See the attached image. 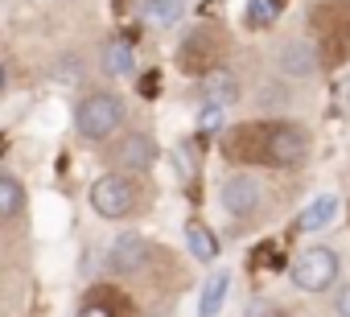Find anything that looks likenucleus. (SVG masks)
<instances>
[{"label":"nucleus","instance_id":"7ed1b4c3","mask_svg":"<svg viewBox=\"0 0 350 317\" xmlns=\"http://www.w3.org/2000/svg\"><path fill=\"white\" fill-rule=\"evenodd\" d=\"M264 152H260V161L264 165H276V169H297L305 156H309V140L301 128L293 124H276V128H264Z\"/></svg>","mask_w":350,"mask_h":317},{"label":"nucleus","instance_id":"6e6552de","mask_svg":"<svg viewBox=\"0 0 350 317\" xmlns=\"http://www.w3.org/2000/svg\"><path fill=\"white\" fill-rule=\"evenodd\" d=\"M313 66H317V54H313L309 42H288V46L280 50V70H284L288 79H309Z\"/></svg>","mask_w":350,"mask_h":317},{"label":"nucleus","instance_id":"423d86ee","mask_svg":"<svg viewBox=\"0 0 350 317\" xmlns=\"http://www.w3.org/2000/svg\"><path fill=\"white\" fill-rule=\"evenodd\" d=\"M219 194H223V206H227L235 219H252L256 206H260V182H256L252 174H231Z\"/></svg>","mask_w":350,"mask_h":317},{"label":"nucleus","instance_id":"f03ea898","mask_svg":"<svg viewBox=\"0 0 350 317\" xmlns=\"http://www.w3.org/2000/svg\"><path fill=\"white\" fill-rule=\"evenodd\" d=\"M293 284L301 292H325L334 280H338V256L329 247H305L297 260H293Z\"/></svg>","mask_w":350,"mask_h":317},{"label":"nucleus","instance_id":"1a4fd4ad","mask_svg":"<svg viewBox=\"0 0 350 317\" xmlns=\"http://www.w3.org/2000/svg\"><path fill=\"white\" fill-rule=\"evenodd\" d=\"M132 70H136V50H132V42H124V38L107 42V50H103V74H107V79H124V74H132Z\"/></svg>","mask_w":350,"mask_h":317},{"label":"nucleus","instance_id":"f3484780","mask_svg":"<svg viewBox=\"0 0 350 317\" xmlns=\"http://www.w3.org/2000/svg\"><path fill=\"white\" fill-rule=\"evenodd\" d=\"M243 317H284L272 301H247V309H243Z\"/></svg>","mask_w":350,"mask_h":317},{"label":"nucleus","instance_id":"20e7f679","mask_svg":"<svg viewBox=\"0 0 350 317\" xmlns=\"http://www.w3.org/2000/svg\"><path fill=\"white\" fill-rule=\"evenodd\" d=\"M91 206L99 219H128L136 210V186L120 174H107L91 186Z\"/></svg>","mask_w":350,"mask_h":317},{"label":"nucleus","instance_id":"412c9836","mask_svg":"<svg viewBox=\"0 0 350 317\" xmlns=\"http://www.w3.org/2000/svg\"><path fill=\"white\" fill-rule=\"evenodd\" d=\"M5 83H9V74H5V66H0V95H5Z\"/></svg>","mask_w":350,"mask_h":317},{"label":"nucleus","instance_id":"a211bd4d","mask_svg":"<svg viewBox=\"0 0 350 317\" xmlns=\"http://www.w3.org/2000/svg\"><path fill=\"white\" fill-rule=\"evenodd\" d=\"M198 124H202V132L219 128V124H223V107H219V103H206V107H202V120H198Z\"/></svg>","mask_w":350,"mask_h":317},{"label":"nucleus","instance_id":"f8f14e48","mask_svg":"<svg viewBox=\"0 0 350 317\" xmlns=\"http://www.w3.org/2000/svg\"><path fill=\"white\" fill-rule=\"evenodd\" d=\"M202 95H206V103H219V107H227V103H235V95H239V87H235V79H231V70H206V83H202Z\"/></svg>","mask_w":350,"mask_h":317},{"label":"nucleus","instance_id":"4be33fe9","mask_svg":"<svg viewBox=\"0 0 350 317\" xmlns=\"http://www.w3.org/2000/svg\"><path fill=\"white\" fill-rule=\"evenodd\" d=\"M346 107H350V91H346Z\"/></svg>","mask_w":350,"mask_h":317},{"label":"nucleus","instance_id":"f257e3e1","mask_svg":"<svg viewBox=\"0 0 350 317\" xmlns=\"http://www.w3.org/2000/svg\"><path fill=\"white\" fill-rule=\"evenodd\" d=\"M120 124H124V103L111 91H91L75 107V128L83 140H107Z\"/></svg>","mask_w":350,"mask_h":317},{"label":"nucleus","instance_id":"9d476101","mask_svg":"<svg viewBox=\"0 0 350 317\" xmlns=\"http://www.w3.org/2000/svg\"><path fill=\"white\" fill-rule=\"evenodd\" d=\"M334 215H338V198H334V194H321V198H313V202L301 210L297 227L313 235V231H325V227L334 223Z\"/></svg>","mask_w":350,"mask_h":317},{"label":"nucleus","instance_id":"6ab92c4d","mask_svg":"<svg viewBox=\"0 0 350 317\" xmlns=\"http://www.w3.org/2000/svg\"><path fill=\"white\" fill-rule=\"evenodd\" d=\"M79 317H116V313H111L107 305H83V309H79Z\"/></svg>","mask_w":350,"mask_h":317},{"label":"nucleus","instance_id":"39448f33","mask_svg":"<svg viewBox=\"0 0 350 317\" xmlns=\"http://www.w3.org/2000/svg\"><path fill=\"white\" fill-rule=\"evenodd\" d=\"M148 239L144 235H120V239H111V247H107V268L111 272H124V276H136V272H144V264H148Z\"/></svg>","mask_w":350,"mask_h":317},{"label":"nucleus","instance_id":"2eb2a0df","mask_svg":"<svg viewBox=\"0 0 350 317\" xmlns=\"http://www.w3.org/2000/svg\"><path fill=\"white\" fill-rule=\"evenodd\" d=\"M21 206H25V190H21V182H13L9 174H0V223L13 219V215H21Z\"/></svg>","mask_w":350,"mask_h":317},{"label":"nucleus","instance_id":"aec40b11","mask_svg":"<svg viewBox=\"0 0 350 317\" xmlns=\"http://www.w3.org/2000/svg\"><path fill=\"white\" fill-rule=\"evenodd\" d=\"M338 317H350V288L338 292Z\"/></svg>","mask_w":350,"mask_h":317},{"label":"nucleus","instance_id":"dca6fc26","mask_svg":"<svg viewBox=\"0 0 350 317\" xmlns=\"http://www.w3.org/2000/svg\"><path fill=\"white\" fill-rule=\"evenodd\" d=\"M276 0H252V5H247V25L252 29H264V25H272L276 21Z\"/></svg>","mask_w":350,"mask_h":317},{"label":"nucleus","instance_id":"4468645a","mask_svg":"<svg viewBox=\"0 0 350 317\" xmlns=\"http://www.w3.org/2000/svg\"><path fill=\"white\" fill-rule=\"evenodd\" d=\"M182 13H186V0H144V21L157 25V29L173 25Z\"/></svg>","mask_w":350,"mask_h":317},{"label":"nucleus","instance_id":"0eeeda50","mask_svg":"<svg viewBox=\"0 0 350 317\" xmlns=\"http://www.w3.org/2000/svg\"><path fill=\"white\" fill-rule=\"evenodd\" d=\"M152 161H157V144L144 132L124 136L120 148H116V156H111V165L124 169V174H144V169H152Z\"/></svg>","mask_w":350,"mask_h":317},{"label":"nucleus","instance_id":"9b49d317","mask_svg":"<svg viewBox=\"0 0 350 317\" xmlns=\"http://www.w3.org/2000/svg\"><path fill=\"white\" fill-rule=\"evenodd\" d=\"M227 288H231V272H211V280L202 284V297H198V317H215L227 301Z\"/></svg>","mask_w":350,"mask_h":317},{"label":"nucleus","instance_id":"ddd939ff","mask_svg":"<svg viewBox=\"0 0 350 317\" xmlns=\"http://www.w3.org/2000/svg\"><path fill=\"white\" fill-rule=\"evenodd\" d=\"M186 243H190L194 260H202V264H211V260L219 256V239H215V235H211V227H206V223H198V219H190V223H186Z\"/></svg>","mask_w":350,"mask_h":317}]
</instances>
